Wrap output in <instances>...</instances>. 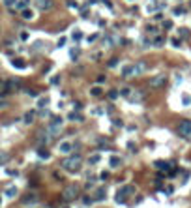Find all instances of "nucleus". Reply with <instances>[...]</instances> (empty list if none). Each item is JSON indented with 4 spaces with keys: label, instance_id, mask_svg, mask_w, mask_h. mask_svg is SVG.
<instances>
[{
    "label": "nucleus",
    "instance_id": "58836bf2",
    "mask_svg": "<svg viewBox=\"0 0 191 208\" xmlns=\"http://www.w3.org/2000/svg\"><path fill=\"white\" fill-rule=\"evenodd\" d=\"M180 34H182V36H184V38H186V36H188V34H189V32H188V30H186V28H182V30H180Z\"/></svg>",
    "mask_w": 191,
    "mask_h": 208
},
{
    "label": "nucleus",
    "instance_id": "473e14b6",
    "mask_svg": "<svg viewBox=\"0 0 191 208\" xmlns=\"http://www.w3.org/2000/svg\"><path fill=\"white\" fill-rule=\"evenodd\" d=\"M68 6H69V8H77L79 4H77V2H73V0H68Z\"/></svg>",
    "mask_w": 191,
    "mask_h": 208
},
{
    "label": "nucleus",
    "instance_id": "f8f14e48",
    "mask_svg": "<svg viewBox=\"0 0 191 208\" xmlns=\"http://www.w3.org/2000/svg\"><path fill=\"white\" fill-rule=\"evenodd\" d=\"M105 195H107L105 188H99V190L96 191V197H94V201H103V199H105Z\"/></svg>",
    "mask_w": 191,
    "mask_h": 208
},
{
    "label": "nucleus",
    "instance_id": "f704fd0d",
    "mask_svg": "<svg viewBox=\"0 0 191 208\" xmlns=\"http://www.w3.org/2000/svg\"><path fill=\"white\" fill-rule=\"evenodd\" d=\"M98 39V34H92V36H88V41H96Z\"/></svg>",
    "mask_w": 191,
    "mask_h": 208
},
{
    "label": "nucleus",
    "instance_id": "0eeeda50",
    "mask_svg": "<svg viewBox=\"0 0 191 208\" xmlns=\"http://www.w3.org/2000/svg\"><path fill=\"white\" fill-rule=\"evenodd\" d=\"M36 6L41 9V11H49L54 8V2L53 0H36Z\"/></svg>",
    "mask_w": 191,
    "mask_h": 208
},
{
    "label": "nucleus",
    "instance_id": "4468645a",
    "mask_svg": "<svg viewBox=\"0 0 191 208\" xmlns=\"http://www.w3.org/2000/svg\"><path fill=\"white\" fill-rule=\"evenodd\" d=\"M158 9V4H156V0H148V4H146V11L148 13H154Z\"/></svg>",
    "mask_w": 191,
    "mask_h": 208
},
{
    "label": "nucleus",
    "instance_id": "6ab92c4d",
    "mask_svg": "<svg viewBox=\"0 0 191 208\" xmlns=\"http://www.w3.org/2000/svg\"><path fill=\"white\" fill-rule=\"evenodd\" d=\"M133 68H135V73H143V71L146 69V64H144V62H139V64L133 66Z\"/></svg>",
    "mask_w": 191,
    "mask_h": 208
},
{
    "label": "nucleus",
    "instance_id": "2eb2a0df",
    "mask_svg": "<svg viewBox=\"0 0 191 208\" xmlns=\"http://www.w3.org/2000/svg\"><path fill=\"white\" fill-rule=\"evenodd\" d=\"M21 15H23V19H26V21L34 17V13H32V9H30V8H24V9L21 11Z\"/></svg>",
    "mask_w": 191,
    "mask_h": 208
},
{
    "label": "nucleus",
    "instance_id": "9b49d317",
    "mask_svg": "<svg viewBox=\"0 0 191 208\" xmlns=\"http://www.w3.org/2000/svg\"><path fill=\"white\" fill-rule=\"evenodd\" d=\"M11 64H13L15 68H19V69L26 68V60H24V58H13V60H11Z\"/></svg>",
    "mask_w": 191,
    "mask_h": 208
},
{
    "label": "nucleus",
    "instance_id": "bb28decb",
    "mask_svg": "<svg viewBox=\"0 0 191 208\" xmlns=\"http://www.w3.org/2000/svg\"><path fill=\"white\" fill-rule=\"evenodd\" d=\"M120 165V160L118 158H111V167H118Z\"/></svg>",
    "mask_w": 191,
    "mask_h": 208
},
{
    "label": "nucleus",
    "instance_id": "b1692460",
    "mask_svg": "<svg viewBox=\"0 0 191 208\" xmlns=\"http://www.w3.org/2000/svg\"><path fill=\"white\" fill-rule=\"evenodd\" d=\"M99 160H101V158H99V156H98V154H96V156H92V158H90V160H88V163H90V165H96V163H98V161H99Z\"/></svg>",
    "mask_w": 191,
    "mask_h": 208
},
{
    "label": "nucleus",
    "instance_id": "ea45409f",
    "mask_svg": "<svg viewBox=\"0 0 191 208\" xmlns=\"http://www.w3.org/2000/svg\"><path fill=\"white\" fill-rule=\"evenodd\" d=\"M64 208H69V206H64Z\"/></svg>",
    "mask_w": 191,
    "mask_h": 208
},
{
    "label": "nucleus",
    "instance_id": "423d86ee",
    "mask_svg": "<svg viewBox=\"0 0 191 208\" xmlns=\"http://www.w3.org/2000/svg\"><path fill=\"white\" fill-rule=\"evenodd\" d=\"M165 84H167V77L165 75H158V77H154L150 81V88H161Z\"/></svg>",
    "mask_w": 191,
    "mask_h": 208
},
{
    "label": "nucleus",
    "instance_id": "c9c22d12",
    "mask_svg": "<svg viewBox=\"0 0 191 208\" xmlns=\"http://www.w3.org/2000/svg\"><path fill=\"white\" fill-rule=\"evenodd\" d=\"M105 81H107V79H105V77H103V75H99V77H98V83H99V84H103V83H105Z\"/></svg>",
    "mask_w": 191,
    "mask_h": 208
},
{
    "label": "nucleus",
    "instance_id": "7ed1b4c3",
    "mask_svg": "<svg viewBox=\"0 0 191 208\" xmlns=\"http://www.w3.org/2000/svg\"><path fill=\"white\" fill-rule=\"evenodd\" d=\"M47 133H49V137H56V135L62 133V118H60V116H56V118L47 126Z\"/></svg>",
    "mask_w": 191,
    "mask_h": 208
},
{
    "label": "nucleus",
    "instance_id": "a19ab883",
    "mask_svg": "<svg viewBox=\"0 0 191 208\" xmlns=\"http://www.w3.org/2000/svg\"><path fill=\"white\" fill-rule=\"evenodd\" d=\"M0 203H2V199H0Z\"/></svg>",
    "mask_w": 191,
    "mask_h": 208
},
{
    "label": "nucleus",
    "instance_id": "39448f33",
    "mask_svg": "<svg viewBox=\"0 0 191 208\" xmlns=\"http://www.w3.org/2000/svg\"><path fill=\"white\" fill-rule=\"evenodd\" d=\"M178 133L184 139H191V120H182L178 124Z\"/></svg>",
    "mask_w": 191,
    "mask_h": 208
},
{
    "label": "nucleus",
    "instance_id": "412c9836",
    "mask_svg": "<svg viewBox=\"0 0 191 208\" xmlns=\"http://www.w3.org/2000/svg\"><path fill=\"white\" fill-rule=\"evenodd\" d=\"M156 167H158V169H163V171H167V169H169V163H167V161H156Z\"/></svg>",
    "mask_w": 191,
    "mask_h": 208
},
{
    "label": "nucleus",
    "instance_id": "6e6552de",
    "mask_svg": "<svg viewBox=\"0 0 191 208\" xmlns=\"http://www.w3.org/2000/svg\"><path fill=\"white\" fill-rule=\"evenodd\" d=\"M58 150H60V154H69V152L73 150V143H69V141H66V143H60Z\"/></svg>",
    "mask_w": 191,
    "mask_h": 208
},
{
    "label": "nucleus",
    "instance_id": "4c0bfd02",
    "mask_svg": "<svg viewBox=\"0 0 191 208\" xmlns=\"http://www.w3.org/2000/svg\"><path fill=\"white\" fill-rule=\"evenodd\" d=\"M174 13H176V15H182V13H184V9H182V8H176V9H174Z\"/></svg>",
    "mask_w": 191,
    "mask_h": 208
},
{
    "label": "nucleus",
    "instance_id": "c85d7f7f",
    "mask_svg": "<svg viewBox=\"0 0 191 208\" xmlns=\"http://www.w3.org/2000/svg\"><path fill=\"white\" fill-rule=\"evenodd\" d=\"M116 64H118V58H111L109 60V68H116Z\"/></svg>",
    "mask_w": 191,
    "mask_h": 208
},
{
    "label": "nucleus",
    "instance_id": "f257e3e1",
    "mask_svg": "<svg viewBox=\"0 0 191 208\" xmlns=\"http://www.w3.org/2000/svg\"><path fill=\"white\" fill-rule=\"evenodd\" d=\"M62 169L68 171V173H79L81 167H83V156L79 154H73V156H66L62 161H60Z\"/></svg>",
    "mask_w": 191,
    "mask_h": 208
},
{
    "label": "nucleus",
    "instance_id": "dca6fc26",
    "mask_svg": "<svg viewBox=\"0 0 191 208\" xmlns=\"http://www.w3.org/2000/svg\"><path fill=\"white\" fill-rule=\"evenodd\" d=\"M133 73H135V68H133V66H126V68L122 69V75H124V77H129V75H133Z\"/></svg>",
    "mask_w": 191,
    "mask_h": 208
},
{
    "label": "nucleus",
    "instance_id": "f03ea898",
    "mask_svg": "<svg viewBox=\"0 0 191 208\" xmlns=\"http://www.w3.org/2000/svg\"><path fill=\"white\" fill-rule=\"evenodd\" d=\"M79 186L77 184H69V186H66L64 188V191H62V199L66 201V203H71V201H75L77 197H79Z\"/></svg>",
    "mask_w": 191,
    "mask_h": 208
},
{
    "label": "nucleus",
    "instance_id": "9d476101",
    "mask_svg": "<svg viewBox=\"0 0 191 208\" xmlns=\"http://www.w3.org/2000/svg\"><path fill=\"white\" fill-rule=\"evenodd\" d=\"M36 201H38V197H36L34 193H28V195H24V197H23V201H21V203H23V205H36Z\"/></svg>",
    "mask_w": 191,
    "mask_h": 208
},
{
    "label": "nucleus",
    "instance_id": "2f4dec72",
    "mask_svg": "<svg viewBox=\"0 0 191 208\" xmlns=\"http://www.w3.org/2000/svg\"><path fill=\"white\" fill-rule=\"evenodd\" d=\"M21 39H23V41H26V39H28V32H24V30H23V32H21Z\"/></svg>",
    "mask_w": 191,
    "mask_h": 208
},
{
    "label": "nucleus",
    "instance_id": "aec40b11",
    "mask_svg": "<svg viewBox=\"0 0 191 208\" xmlns=\"http://www.w3.org/2000/svg\"><path fill=\"white\" fill-rule=\"evenodd\" d=\"M38 154H39V158H43V160H47V158H49V150H47V148H39V150H38Z\"/></svg>",
    "mask_w": 191,
    "mask_h": 208
},
{
    "label": "nucleus",
    "instance_id": "72a5a7b5",
    "mask_svg": "<svg viewBox=\"0 0 191 208\" xmlns=\"http://www.w3.org/2000/svg\"><path fill=\"white\" fill-rule=\"evenodd\" d=\"M15 2H17V0H4V4H6V6H9V8H11Z\"/></svg>",
    "mask_w": 191,
    "mask_h": 208
},
{
    "label": "nucleus",
    "instance_id": "393cba45",
    "mask_svg": "<svg viewBox=\"0 0 191 208\" xmlns=\"http://www.w3.org/2000/svg\"><path fill=\"white\" fill-rule=\"evenodd\" d=\"M8 160H9V156H8V154H4V152H0V165H4Z\"/></svg>",
    "mask_w": 191,
    "mask_h": 208
},
{
    "label": "nucleus",
    "instance_id": "a211bd4d",
    "mask_svg": "<svg viewBox=\"0 0 191 208\" xmlns=\"http://www.w3.org/2000/svg\"><path fill=\"white\" fill-rule=\"evenodd\" d=\"M69 120H77V122H83V120H84V116H83L81 113H69Z\"/></svg>",
    "mask_w": 191,
    "mask_h": 208
},
{
    "label": "nucleus",
    "instance_id": "cd10ccee",
    "mask_svg": "<svg viewBox=\"0 0 191 208\" xmlns=\"http://www.w3.org/2000/svg\"><path fill=\"white\" fill-rule=\"evenodd\" d=\"M83 203H84V205H92V203H94V199H92V197H88V195H84V197H83Z\"/></svg>",
    "mask_w": 191,
    "mask_h": 208
},
{
    "label": "nucleus",
    "instance_id": "a878e982",
    "mask_svg": "<svg viewBox=\"0 0 191 208\" xmlns=\"http://www.w3.org/2000/svg\"><path fill=\"white\" fill-rule=\"evenodd\" d=\"M118 96H120V92H118V90H111V92H109V98H111V99H116Z\"/></svg>",
    "mask_w": 191,
    "mask_h": 208
},
{
    "label": "nucleus",
    "instance_id": "e433bc0d",
    "mask_svg": "<svg viewBox=\"0 0 191 208\" xmlns=\"http://www.w3.org/2000/svg\"><path fill=\"white\" fill-rule=\"evenodd\" d=\"M8 175H9V176H17V171H13V169H8Z\"/></svg>",
    "mask_w": 191,
    "mask_h": 208
},
{
    "label": "nucleus",
    "instance_id": "4be33fe9",
    "mask_svg": "<svg viewBox=\"0 0 191 208\" xmlns=\"http://www.w3.org/2000/svg\"><path fill=\"white\" fill-rule=\"evenodd\" d=\"M6 195H8V197H15V195H17V188H8V190H6Z\"/></svg>",
    "mask_w": 191,
    "mask_h": 208
},
{
    "label": "nucleus",
    "instance_id": "20e7f679",
    "mask_svg": "<svg viewBox=\"0 0 191 208\" xmlns=\"http://www.w3.org/2000/svg\"><path fill=\"white\" fill-rule=\"evenodd\" d=\"M135 190H133V186H124L118 193H116V203L118 205H124L126 203V199H128V195H131Z\"/></svg>",
    "mask_w": 191,
    "mask_h": 208
},
{
    "label": "nucleus",
    "instance_id": "f3484780",
    "mask_svg": "<svg viewBox=\"0 0 191 208\" xmlns=\"http://www.w3.org/2000/svg\"><path fill=\"white\" fill-rule=\"evenodd\" d=\"M90 94L96 96V98H101V96H103V90H101L99 86H92V88H90Z\"/></svg>",
    "mask_w": 191,
    "mask_h": 208
},
{
    "label": "nucleus",
    "instance_id": "ddd939ff",
    "mask_svg": "<svg viewBox=\"0 0 191 208\" xmlns=\"http://www.w3.org/2000/svg\"><path fill=\"white\" fill-rule=\"evenodd\" d=\"M28 6H30V0H17V2H15V8L21 9V11H23L24 8H28Z\"/></svg>",
    "mask_w": 191,
    "mask_h": 208
},
{
    "label": "nucleus",
    "instance_id": "7c9ffc66",
    "mask_svg": "<svg viewBox=\"0 0 191 208\" xmlns=\"http://www.w3.org/2000/svg\"><path fill=\"white\" fill-rule=\"evenodd\" d=\"M161 43H163V38H161V36L154 38V45H161Z\"/></svg>",
    "mask_w": 191,
    "mask_h": 208
},
{
    "label": "nucleus",
    "instance_id": "1a4fd4ad",
    "mask_svg": "<svg viewBox=\"0 0 191 208\" xmlns=\"http://www.w3.org/2000/svg\"><path fill=\"white\" fill-rule=\"evenodd\" d=\"M34 118H36V111H26L24 116H23V122H24L26 126H30V124L34 122Z\"/></svg>",
    "mask_w": 191,
    "mask_h": 208
},
{
    "label": "nucleus",
    "instance_id": "5701e85b",
    "mask_svg": "<svg viewBox=\"0 0 191 208\" xmlns=\"http://www.w3.org/2000/svg\"><path fill=\"white\" fill-rule=\"evenodd\" d=\"M129 94H131V88H129V86H126V88H122V90H120V96H126V98H128Z\"/></svg>",
    "mask_w": 191,
    "mask_h": 208
},
{
    "label": "nucleus",
    "instance_id": "c756f323",
    "mask_svg": "<svg viewBox=\"0 0 191 208\" xmlns=\"http://www.w3.org/2000/svg\"><path fill=\"white\" fill-rule=\"evenodd\" d=\"M81 38H83V32H81V30L73 32V39H81Z\"/></svg>",
    "mask_w": 191,
    "mask_h": 208
}]
</instances>
